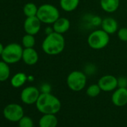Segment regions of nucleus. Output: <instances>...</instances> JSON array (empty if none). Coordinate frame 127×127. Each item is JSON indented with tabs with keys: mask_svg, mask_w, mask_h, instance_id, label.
<instances>
[{
	"mask_svg": "<svg viewBox=\"0 0 127 127\" xmlns=\"http://www.w3.org/2000/svg\"><path fill=\"white\" fill-rule=\"evenodd\" d=\"M65 48V39L63 34L53 32L47 34L42 43V49L48 55H58Z\"/></svg>",
	"mask_w": 127,
	"mask_h": 127,
	"instance_id": "1",
	"label": "nucleus"
},
{
	"mask_svg": "<svg viewBox=\"0 0 127 127\" xmlns=\"http://www.w3.org/2000/svg\"><path fill=\"white\" fill-rule=\"evenodd\" d=\"M35 104L37 110L43 114H55L61 108L59 99L51 93H41Z\"/></svg>",
	"mask_w": 127,
	"mask_h": 127,
	"instance_id": "2",
	"label": "nucleus"
},
{
	"mask_svg": "<svg viewBox=\"0 0 127 127\" xmlns=\"http://www.w3.org/2000/svg\"><path fill=\"white\" fill-rule=\"evenodd\" d=\"M37 17L42 23L52 25L60 17V12L55 5L43 4L38 7Z\"/></svg>",
	"mask_w": 127,
	"mask_h": 127,
	"instance_id": "3",
	"label": "nucleus"
},
{
	"mask_svg": "<svg viewBox=\"0 0 127 127\" xmlns=\"http://www.w3.org/2000/svg\"><path fill=\"white\" fill-rule=\"evenodd\" d=\"M110 41V37L102 29L93 31L88 37L87 43L89 47L94 50H100L105 48Z\"/></svg>",
	"mask_w": 127,
	"mask_h": 127,
	"instance_id": "4",
	"label": "nucleus"
},
{
	"mask_svg": "<svg viewBox=\"0 0 127 127\" xmlns=\"http://www.w3.org/2000/svg\"><path fill=\"white\" fill-rule=\"evenodd\" d=\"M23 48L17 43H12L5 46L1 55L2 61L8 64H15L19 62L23 58Z\"/></svg>",
	"mask_w": 127,
	"mask_h": 127,
	"instance_id": "5",
	"label": "nucleus"
},
{
	"mask_svg": "<svg viewBox=\"0 0 127 127\" xmlns=\"http://www.w3.org/2000/svg\"><path fill=\"white\" fill-rule=\"evenodd\" d=\"M87 84V76L85 72L73 70L67 77V85L68 88L75 92L82 91Z\"/></svg>",
	"mask_w": 127,
	"mask_h": 127,
	"instance_id": "6",
	"label": "nucleus"
},
{
	"mask_svg": "<svg viewBox=\"0 0 127 127\" xmlns=\"http://www.w3.org/2000/svg\"><path fill=\"white\" fill-rule=\"evenodd\" d=\"M4 117L9 121L19 122L24 116V111L21 105L16 103H11L5 106L3 110Z\"/></svg>",
	"mask_w": 127,
	"mask_h": 127,
	"instance_id": "7",
	"label": "nucleus"
},
{
	"mask_svg": "<svg viewBox=\"0 0 127 127\" xmlns=\"http://www.w3.org/2000/svg\"><path fill=\"white\" fill-rule=\"evenodd\" d=\"M40 95V91L36 87L29 86L22 91L20 97L23 103L27 105H32L36 103Z\"/></svg>",
	"mask_w": 127,
	"mask_h": 127,
	"instance_id": "8",
	"label": "nucleus"
},
{
	"mask_svg": "<svg viewBox=\"0 0 127 127\" xmlns=\"http://www.w3.org/2000/svg\"><path fill=\"white\" fill-rule=\"evenodd\" d=\"M100 89L104 92L114 91L118 88L117 78L113 75H105L102 76L97 83Z\"/></svg>",
	"mask_w": 127,
	"mask_h": 127,
	"instance_id": "9",
	"label": "nucleus"
},
{
	"mask_svg": "<svg viewBox=\"0 0 127 127\" xmlns=\"http://www.w3.org/2000/svg\"><path fill=\"white\" fill-rule=\"evenodd\" d=\"M41 23H42L37 18V16L26 17L23 25L24 30L26 34L35 35L40 32L41 28Z\"/></svg>",
	"mask_w": 127,
	"mask_h": 127,
	"instance_id": "10",
	"label": "nucleus"
},
{
	"mask_svg": "<svg viewBox=\"0 0 127 127\" xmlns=\"http://www.w3.org/2000/svg\"><path fill=\"white\" fill-rule=\"evenodd\" d=\"M112 103L117 107H123L127 104V88H117L111 96Z\"/></svg>",
	"mask_w": 127,
	"mask_h": 127,
	"instance_id": "11",
	"label": "nucleus"
},
{
	"mask_svg": "<svg viewBox=\"0 0 127 127\" xmlns=\"http://www.w3.org/2000/svg\"><path fill=\"white\" fill-rule=\"evenodd\" d=\"M101 28L109 35L117 32L119 29L117 21L111 17H107L102 19Z\"/></svg>",
	"mask_w": 127,
	"mask_h": 127,
	"instance_id": "12",
	"label": "nucleus"
},
{
	"mask_svg": "<svg viewBox=\"0 0 127 127\" xmlns=\"http://www.w3.org/2000/svg\"><path fill=\"white\" fill-rule=\"evenodd\" d=\"M23 61L27 65H34L38 61L39 55L34 48H25L23 52Z\"/></svg>",
	"mask_w": 127,
	"mask_h": 127,
	"instance_id": "13",
	"label": "nucleus"
},
{
	"mask_svg": "<svg viewBox=\"0 0 127 127\" xmlns=\"http://www.w3.org/2000/svg\"><path fill=\"white\" fill-rule=\"evenodd\" d=\"M52 28L55 32L63 34L69 31L70 28V21L66 17H60L52 24Z\"/></svg>",
	"mask_w": 127,
	"mask_h": 127,
	"instance_id": "14",
	"label": "nucleus"
},
{
	"mask_svg": "<svg viewBox=\"0 0 127 127\" xmlns=\"http://www.w3.org/2000/svg\"><path fill=\"white\" fill-rule=\"evenodd\" d=\"M120 0H100L99 5L102 10L106 13H114L120 7Z\"/></svg>",
	"mask_w": 127,
	"mask_h": 127,
	"instance_id": "15",
	"label": "nucleus"
},
{
	"mask_svg": "<svg viewBox=\"0 0 127 127\" xmlns=\"http://www.w3.org/2000/svg\"><path fill=\"white\" fill-rule=\"evenodd\" d=\"M58 119L55 114H43L39 120L40 127H56Z\"/></svg>",
	"mask_w": 127,
	"mask_h": 127,
	"instance_id": "16",
	"label": "nucleus"
},
{
	"mask_svg": "<svg viewBox=\"0 0 127 127\" xmlns=\"http://www.w3.org/2000/svg\"><path fill=\"white\" fill-rule=\"evenodd\" d=\"M80 0H60L61 8L66 12L74 11L79 5Z\"/></svg>",
	"mask_w": 127,
	"mask_h": 127,
	"instance_id": "17",
	"label": "nucleus"
},
{
	"mask_svg": "<svg viewBox=\"0 0 127 127\" xmlns=\"http://www.w3.org/2000/svg\"><path fill=\"white\" fill-rule=\"evenodd\" d=\"M27 80L28 77L24 73H17L11 78V84L14 88H18L22 87Z\"/></svg>",
	"mask_w": 127,
	"mask_h": 127,
	"instance_id": "18",
	"label": "nucleus"
},
{
	"mask_svg": "<svg viewBox=\"0 0 127 127\" xmlns=\"http://www.w3.org/2000/svg\"><path fill=\"white\" fill-rule=\"evenodd\" d=\"M10 76V67L8 64L4 61H0V82H5Z\"/></svg>",
	"mask_w": 127,
	"mask_h": 127,
	"instance_id": "19",
	"label": "nucleus"
},
{
	"mask_svg": "<svg viewBox=\"0 0 127 127\" xmlns=\"http://www.w3.org/2000/svg\"><path fill=\"white\" fill-rule=\"evenodd\" d=\"M37 10H38V7L32 2L26 3L23 7V13L26 16V17L37 16Z\"/></svg>",
	"mask_w": 127,
	"mask_h": 127,
	"instance_id": "20",
	"label": "nucleus"
},
{
	"mask_svg": "<svg viewBox=\"0 0 127 127\" xmlns=\"http://www.w3.org/2000/svg\"><path fill=\"white\" fill-rule=\"evenodd\" d=\"M22 44L24 48H33L35 45L34 35L26 34L23 37Z\"/></svg>",
	"mask_w": 127,
	"mask_h": 127,
	"instance_id": "21",
	"label": "nucleus"
},
{
	"mask_svg": "<svg viewBox=\"0 0 127 127\" xmlns=\"http://www.w3.org/2000/svg\"><path fill=\"white\" fill-rule=\"evenodd\" d=\"M101 91L102 90L98 84H92L87 88L86 94L89 97H96L100 94Z\"/></svg>",
	"mask_w": 127,
	"mask_h": 127,
	"instance_id": "22",
	"label": "nucleus"
},
{
	"mask_svg": "<svg viewBox=\"0 0 127 127\" xmlns=\"http://www.w3.org/2000/svg\"><path fill=\"white\" fill-rule=\"evenodd\" d=\"M19 127H34V122L31 117L23 116L19 121Z\"/></svg>",
	"mask_w": 127,
	"mask_h": 127,
	"instance_id": "23",
	"label": "nucleus"
},
{
	"mask_svg": "<svg viewBox=\"0 0 127 127\" xmlns=\"http://www.w3.org/2000/svg\"><path fill=\"white\" fill-rule=\"evenodd\" d=\"M88 21L91 26L97 27V26H101L102 19L99 16H97V15H91Z\"/></svg>",
	"mask_w": 127,
	"mask_h": 127,
	"instance_id": "24",
	"label": "nucleus"
},
{
	"mask_svg": "<svg viewBox=\"0 0 127 127\" xmlns=\"http://www.w3.org/2000/svg\"><path fill=\"white\" fill-rule=\"evenodd\" d=\"M117 34L119 40L123 42H127V28L123 27L119 29L117 32Z\"/></svg>",
	"mask_w": 127,
	"mask_h": 127,
	"instance_id": "25",
	"label": "nucleus"
},
{
	"mask_svg": "<svg viewBox=\"0 0 127 127\" xmlns=\"http://www.w3.org/2000/svg\"><path fill=\"white\" fill-rule=\"evenodd\" d=\"M118 88H127V78L125 76H120L117 78Z\"/></svg>",
	"mask_w": 127,
	"mask_h": 127,
	"instance_id": "26",
	"label": "nucleus"
},
{
	"mask_svg": "<svg viewBox=\"0 0 127 127\" xmlns=\"http://www.w3.org/2000/svg\"><path fill=\"white\" fill-rule=\"evenodd\" d=\"M96 70V67L92 64H89L88 65L86 66L85 70V74H94Z\"/></svg>",
	"mask_w": 127,
	"mask_h": 127,
	"instance_id": "27",
	"label": "nucleus"
},
{
	"mask_svg": "<svg viewBox=\"0 0 127 127\" xmlns=\"http://www.w3.org/2000/svg\"><path fill=\"white\" fill-rule=\"evenodd\" d=\"M51 90H52V88L50 86V85L49 84H43L41 88H40V91L42 93H45V94H47V93H50L51 92Z\"/></svg>",
	"mask_w": 127,
	"mask_h": 127,
	"instance_id": "28",
	"label": "nucleus"
},
{
	"mask_svg": "<svg viewBox=\"0 0 127 127\" xmlns=\"http://www.w3.org/2000/svg\"><path fill=\"white\" fill-rule=\"evenodd\" d=\"M45 31H46L45 32H46V35H47V34H51V33H52V32H54L52 26V27H46V29Z\"/></svg>",
	"mask_w": 127,
	"mask_h": 127,
	"instance_id": "29",
	"label": "nucleus"
},
{
	"mask_svg": "<svg viewBox=\"0 0 127 127\" xmlns=\"http://www.w3.org/2000/svg\"><path fill=\"white\" fill-rule=\"evenodd\" d=\"M4 46H3V45L0 43V56L2 55V52H3V50H4Z\"/></svg>",
	"mask_w": 127,
	"mask_h": 127,
	"instance_id": "30",
	"label": "nucleus"
},
{
	"mask_svg": "<svg viewBox=\"0 0 127 127\" xmlns=\"http://www.w3.org/2000/svg\"><path fill=\"white\" fill-rule=\"evenodd\" d=\"M126 6H127V2H126Z\"/></svg>",
	"mask_w": 127,
	"mask_h": 127,
	"instance_id": "31",
	"label": "nucleus"
},
{
	"mask_svg": "<svg viewBox=\"0 0 127 127\" xmlns=\"http://www.w3.org/2000/svg\"><path fill=\"white\" fill-rule=\"evenodd\" d=\"M126 45H127V42H126Z\"/></svg>",
	"mask_w": 127,
	"mask_h": 127,
	"instance_id": "32",
	"label": "nucleus"
}]
</instances>
